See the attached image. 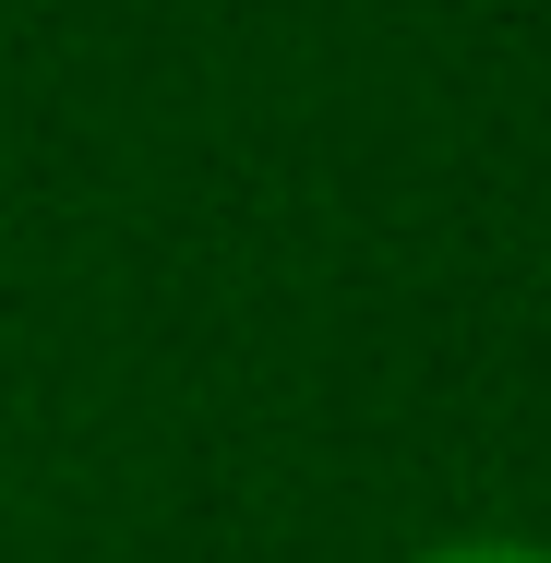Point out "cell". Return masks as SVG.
Masks as SVG:
<instances>
[{
	"mask_svg": "<svg viewBox=\"0 0 551 563\" xmlns=\"http://www.w3.org/2000/svg\"><path fill=\"white\" fill-rule=\"evenodd\" d=\"M420 563H551V552H528V540H443V552H420Z\"/></svg>",
	"mask_w": 551,
	"mask_h": 563,
	"instance_id": "1",
	"label": "cell"
}]
</instances>
